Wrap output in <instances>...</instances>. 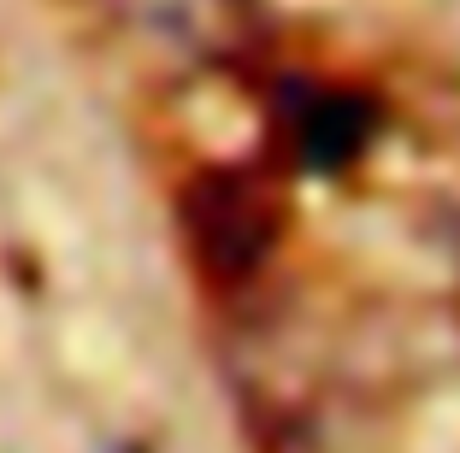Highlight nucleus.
Instances as JSON below:
<instances>
[{
	"instance_id": "obj_3",
	"label": "nucleus",
	"mask_w": 460,
	"mask_h": 453,
	"mask_svg": "<svg viewBox=\"0 0 460 453\" xmlns=\"http://www.w3.org/2000/svg\"><path fill=\"white\" fill-rule=\"evenodd\" d=\"M130 24L190 65H230L260 36L254 0H124Z\"/></svg>"
},
{
	"instance_id": "obj_1",
	"label": "nucleus",
	"mask_w": 460,
	"mask_h": 453,
	"mask_svg": "<svg viewBox=\"0 0 460 453\" xmlns=\"http://www.w3.org/2000/svg\"><path fill=\"white\" fill-rule=\"evenodd\" d=\"M177 230L207 283L260 277L284 241V195L254 165H207L177 195Z\"/></svg>"
},
{
	"instance_id": "obj_2",
	"label": "nucleus",
	"mask_w": 460,
	"mask_h": 453,
	"mask_svg": "<svg viewBox=\"0 0 460 453\" xmlns=\"http://www.w3.org/2000/svg\"><path fill=\"white\" fill-rule=\"evenodd\" d=\"M372 130V100L342 83H284L278 94V135L301 171H349Z\"/></svg>"
}]
</instances>
